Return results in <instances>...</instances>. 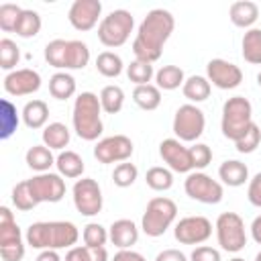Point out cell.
<instances>
[{
    "label": "cell",
    "mask_w": 261,
    "mask_h": 261,
    "mask_svg": "<svg viewBox=\"0 0 261 261\" xmlns=\"http://www.w3.org/2000/svg\"><path fill=\"white\" fill-rule=\"evenodd\" d=\"M173 29H175V18L169 10L153 8L151 12H147V16L141 20V24L137 29V37L133 41L135 59L155 63L161 57L163 45L171 37Z\"/></svg>",
    "instance_id": "cell-1"
},
{
    "label": "cell",
    "mask_w": 261,
    "mask_h": 261,
    "mask_svg": "<svg viewBox=\"0 0 261 261\" xmlns=\"http://www.w3.org/2000/svg\"><path fill=\"white\" fill-rule=\"evenodd\" d=\"M206 77L218 90H234L243 82V71L232 61L216 57V59H210L206 63Z\"/></svg>",
    "instance_id": "cell-16"
},
{
    "label": "cell",
    "mask_w": 261,
    "mask_h": 261,
    "mask_svg": "<svg viewBox=\"0 0 261 261\" xmlns=\"http://www.w3.org/2000/svg\"><path fill=\"white\" fill-rule=\"evenodd\" d=\"M214 230H216V241H218L222 251L239 253L245 249V245H247L245 220L237 212H222L216 218Z\"/></svg>",
    "instance_id": "cell-8"
},
{
    "label": "cell",
    "mask_w": 261,
    "mask_h": 261,
    "mask_svg": "<svg viewBox=\"0 0 261 261\" xmlns=\"http://www.w3.org/2000/svg\"><path fill=\"white\" fill-rule=\"evenodd\" d=\"M102 14V2L100 0H75L69 6L67 20L75 31H92Z\"/></svg>",
    "instance_id": "cell-18"
},
{
    "label": "cell",
    "mask_w": 261,
    "mask_h": 261,
    "mask_svg": "<svg viewBox=\"0 0 261 261\" xmlns=\"http://www.w3.org/2000/svg\"><path fill=\"white\" fill-rule=\"evenodd\" d=\"M24 161L37 173H45V171L51 169V165H55L53 151L49 147H45V145H33V147H29V151L24 155Z\"/></svg>",
    "instance_id": "cell-28"
},
{
    "label": "cell",
    "mask_w": 261,
    "mask_h": 261,
    "mask_svg": "<svg viewBox=\"0 0 261 261\" xmlns=\"http://www.w3.org/2000/svg\"><path fill=\"white\" fill-rule=\"evenodd\" d=\"M20 61V49L12 39H2L0 41V67L4 71H14Z\"/></svg>",
    "instance_id": "cell-39"
},
{
    "label": "cell",
    "mask_w": 261,
    "mask_h": 261,
    "mask_svg": "<svg viewBox=\"0 0 261 261\" xmlns=\"http://www.w3.org/2000/svg\"><path fill=\"white\" fill-rule=\"evenodd\" d=\"M133 102L141 110H157L161 104V90L155 84H145V86H135L133 90Z\"/></svg>",
    "instance_id": "cell-30"
},
{
    "label": "cell",
    "mask_w": 261,
    "mask_h": 261,
    "mask_svg": "<svg viewBox=\"0 0 261 261\" xmlns=\"http://www.w3.org/2000/svg\"><path fill=\"white\" fill-rule=\"evenodd\" d=\"M24 243L22 232L14 220V214L8 206L0 208V257L4 261H22L24 257Z\"/></svg>",
    "instance_id": "cell-9"
},
{
    "label": "cell",
    "mask_w": 261,
    "mask_h": 261,
    "mask_svg": "<svg viewBox=\"0 0 261 261\" xmlns=\"http://www.w3.org/2000/svg\"><path fill=\"white\" fill-rule=\"evenodd\" d=\"M181 92L190 100V104H198V102L208 100V96L212 92V84L208 82L206 75H190V77H186Z\"/></svg>",
    "instance_id": "cell-26"
},
{
    "label": "cell",
    "mask_w": 261,
    "mask_h": 261,
    "mask_svg": "<svg viewBox=\"0 0 261 261\" xmlns=\"http://www.w3.org/2000/svg\"><path fill=\"white\" fill-rule=\"evenodd\" d=\"M35 261H63V259L59 257V253H57V251L47 249V251H39V255L35 257Z\"/></svg>",
    "instance_id": "cell-50"
},
{
    "label": "cell",
    "mask_w": 261,
    "mask_h": 261,
    "mask_svg": "<svg viewBox=\"0 0 261 261\" xmlns=\"http://www.w3.org/2000/svg\"><path fill=\"white\" fill-rule=\"evenodd\" d=\"M82 239H84V245H88V247H104L110 241L108 228H104L100 222H88L84 226Z\"/></svg>",
    "instance_id": "cell-41"
},
{
    "label": "cell",
    "mask_w": 261,
    "mask_h": 261,
    "mask_svg": "<svg viewBox=\"0 0 261 261\" xmlns=\"http://www.w3.org/2000/svg\"><path fill=\"white\" fill-rule=\"evenodd\" d=\"M41 27H43V20H41V14L37 10H29V8H22L20 16H18V22L14 27V33L20 37V39H33L41 33Z\"/></svg>",
    "instance_id": "cell-32"
},
{
    "label": "cell",
    "mask_w": 261,
    "mask_h": 261,
    "mask_svg": "<svg viewBox=\"0 0 261 261\" xmlns=\"http://www.w3.org/2000/svg\"><path fill=\"white\" fill-rule=\"evenodd\" d=\"M55 167H57V173L61 177H67V179H77L82 177L86 165H84V159L82 155H77L75 151H59V155L55 157Z\"/></svg>",
    "instance_id": "cell-24"
},
{
    "label": "cell",
    "mask_w": 261,
    "mask_h": 261,
    "mask_svg": "<svg viewBox=\"0 0 261 261\" xmlns=\"http://www.w3.org/2000/svg\"><path fill=\"white\" fill-rule=\"evenodd\" d=\"M155 261H190V257L179 249H163L161 253H157Z\"/></svg>",
    "instance_id": "cell-48"
},
{
    "label": "cell",
    "mask_w": 261,
    "mask_h": 261,
    "mask_svg": "<svg viewBox=\"0 0 261 261\" xmlns=\"http://www.w3.org/2000/svg\"><path fill=\"white\" fill-rule=\"evenodd\" d=\"M77 86H75V77L67 71H55L49 77V94L55 100H69L75 94Z\"/></svg>",
    "instance_id": "cell-27"
},
{
    "label": "cell",
    "mask_w": 261,
    "mask_h": 261,
    "mask_svg": "<svg viewBox=\"0 0 261 261\" xmlns=\"http://www.w3.org/2000/svg\"><path fill=\"white\" fill-rule=\"evenodd\" d=\"M2 86H4V92L10 96H31L41 88V75L31 67L14 69L4 75Z\"/></svg>",
    "instance_id": "cell-19"
},
{
    "label": "cell",
    "mask_w": 261,
    "mask_h": 261,
    "mask_svg": "<svg viewBox=\"0 0 261 261\" xmlns=\"http://www.w3.org/2000/svg\"><path fill=\"white\" fill-rule=\"evenodd\" d=\"M243 59L251 65H261V29H249L241 41Z\"/></svg>",
    "instance_id": "cell-31"
},
{
    "label": "cell",
    "mask_w": 261,
    "mask_h": 261,
    "mask_svg": "<svg viewBox=\"0 0 261 261\" xmlns=\"http://www.w3.org/2000/svg\"><path fill=\"white\" fill-rule=\"evenodd\" d=\"M253 124V106L245 96H232L222 104L220 130L232 143L239 141Z\"/></svg>",
    "instance_id": "cell-5"
},
{
    "label": "cell",
    "mask_w": 261,
    "mask_h": 261,
    "mask_svg": "<svg viewBox=\"0 0 261 261\" xmlns=\"http://www.w3.org/2000/svg\"><path fill=\"white\" fill-rule=\"evenodd\" d=\"M45 61L59 69H84L90 63V47L77 39H53L45 45Z\"/></svg>",
    "instance_id": "cell-4"
},
{
    "label": "cell",
    "mask_w": 261,
    "mask_h": 261,
    "mask_svg": "<svg viewBox=\"0 0 261 261\" xmlns=\"http://www.w3.org/2000/svg\"><path fill=\"white\" fill-rule=\"evenodd\" d=\"M133 29H135V16L124 8H116L106 16H102L98 24V39L104 47L116 49L128 41Z\"/></svg>",
    "instance_id": "cell-7"
},
{
    "label": "cell",
    "mask_w": 261,
    "mask_h": 261,
    "mask_svg": "<svg viewBox=\"0 0 261 261\" xmlns=\"http://www.w3.org/2000/svg\"><path fill=\"white\" fill-rule=\"evenodd\" d=\"M257 84H259V88H261V71L257 73Z\"/></svg>",
    "instance_id": "cell-52"
},
{
    "label": "cell",
    "mask_w": 261,
    "mask_h": 261,
    "mask_svg": "<svg viewBox=\"0 0 261 261\" xmlns=\"http://www.w3.org/2000/svg\"><path fill=\"white\" fill-rule=\"evenodd\" d=\"M173 237L181 245H202L212 237V222L206 216H186L173 226Z\"/></svg>",
    "instance_id": "cell-15"
},
{
    "label": "cell",
    "mask_w": 261,
    "mask_h": 261,
    "mask_svg": "<svg viewBox=\"0 0 261 261\" xmlns=\"http://www.w3.org/2000/svg\"><path fill=\"white\" fill-rule=\"evenodd\" d=\"M247 200H249L253 206L261 208V171H259V173H255V175L249 179V188H247Z\"/></svg>",
    "instance_id": "cell-47"
},
{
    "label": "cell",
    "mask_w": 261,
    "mask_h": 261,
    "mask_svg": "<svg viewBox=\"0 0 261 261\" xmlns=\"http://www.w3.org/2000/svg\"><path fill=\"white\" fill-rule=\"evenodd\" d=\"M218 177L228 188H239L249 181V167L239 159H226L218 167Z\"/></svg>",
    "instance_id": "cell-22"
},
{
    "label": "cell",
    "mask_w": 261,
    "mask_h": 261,
    "mask_svg": "<svg viewBox=\"0 0 261 261\" xmlns=\"http://www.w3.org/2000/svg\"><path fill=\"white\" fill-rule=\"evenodd\" d=\"M137 177H139V169L135 163H128V161L118 163L112 171V181L118 188H130L137 181Z\"/></svg>",
    "instance_id": "cell-42"
},
{
    "label": "cell",
    "mask_w": 261,
    "mask_h": 261,
    "mask_svg": "<svg viewBox=\"0 0 261 261\" xmlns=\"http://www.w3.org/2000/svg\"><path fill=\"white\" fill-rule=\"evenodd\" d=\"M255 261H261V251H259V253L255 255Z\"/></svg>",
    "instance_id": "cell-54"
},
{
    "label": "cell",
    "mask_w": 261,
    "mask_h": 261,
    "mask_svg": "<svg viewBox=\"0 0 261 261\" xmlns=\"http://www.w3.org/2000/svg\"><path fill=\"white\" fill-rule=\"evenodd\" d=\"M96 69L104 77H118L122 73V69H124V63H122V59H120L118 53H114V51H102L96 57Z\"/></svg>",
    "instance_id": "cell-34"
},
{
    "label": "cell",
    "mask_w": 261,
    "mask_h": 261,
    "mask_svg": "<svg viewBox=\"0 0 261 261\" xmlns=\"http://www.w3.org/2000/svg\"><path fill=\"white\" fill-rule=\"evenodd\" d=\"M20 116H22V122H24L27 128H33V130L45 128L47 126V120H49V106H47V102H43L39 98L29 100L22 106Z\"/></svg>",
    "instance_id": "cell-23"
},
{
    "label": "cell",
    "mask_w": 261,
    "mask_h": 261,
    "mask_svg": "<svg viewBox=\"0 0 261 261\" xmlns=\"http://www.w3.org/2000/svg\"><path fill=\"white\" fill-rule=\"evenodd\" d=\"M135 151L133 141L126 135H112V137H104L94 145V157L108 165V163H124L130 159Z\"/></svg>",
    "instance_id": "cell-14"
},
{
    "label": "cell",
    "mask_w": 261,
    "mask_h": 261,
    "mask_svg": "<svg viewBox=\"0 0 261 261\" xmlns=\"http://www.w3.org/2000/svg\"><path fill=\"white\" fill-rule=\"evenodd\" d=\"M184 82H186L184 69L177 65H161L155 71V86L159 90L171 92V90H177L179 86H184Z\"/></svg>",
    "instance_id": "cell-29"
},
{
    "label": "cell",
    "mask_w": 261,
    "mask_h": 261,
    "mask_svg": "<svg viewBox=\"0 0 261 261\" xmlns=\"http://www.w3.org/2000/svg\"><path fill=\"white\" fill-rule=\"evenodd\" d=\"M102 104L100 96L94 92H82L73 100V110H71V124L75 135L82 141H98V137L104 130L102 122Z\"/></svg>",
    "instance_id": "cell-3"
},
{
    "label": "cell",
    "mask_w": 261,
    "mask_h": 261,
    "mask_svg": "<svg viewBox=\"0 0 261 261\" xmlns=\"http://www.w3.org/2000/svg\"><path fill=\"white\" fill-rule=\"evenodd\" d=\"M228 18L234 27L239 29H253V24L257 22L259 18V6L251 0H239V2H232L230 8H228Z\"/></svg>",
    "instance_id": "cell-21"
},
{
    "label": "cell",
    "mask_w": 261,
    "mask_h": 261,
    "mask_svg": "<svg viewBox=\"0 0 261 261\" xmlns=\"http://www.w3.org/2000/svg\"><path fill=\"white\" fill-rule=\"evenodd\" d=\"M206 128V116L196 104H181L173 116V135L181 143H196Z\"/></svg>",
    "instance_id": "cell-10"
},
{
    "label": "cell",
    "mask_w": 261,
    "mask_h": 261,
    "mask_svg": "<svg viewBox=\"0 0 261 261\" xmlns=\"http://www.w3.org/2000/svg\"><path fill=\"white\" fill-rule=\"evenodd\" d=\"M190 157H192V167L194 171H202L204 167L210 165L212 161V149L206 143H194L190 147Z\"/></svg>",
    "instance_id": "cell-45"
},
{
    "label": "cell",
    "mask_w": 261,
    "mask_h": 261,
    "mask_svg": "<svg viewBox=\"0 0 261 261\" xmlns=\"http://www.w3.org/2000/svg\"><path fill=\"white\" fill-rule=\"evenodd\" d=\"M63 261H108V251L106 247L75 245L65 253Z\"/></svg>",
    "instance_id": "cell-36"
},
{
    "label": "cell",
    "mask_w": 261,
    "mask_h": 261,
    "mask_svg": "<svg viewBox=\"0 0 261 261\" xmlns=\"http://www.w3.org/2000/svg\"><path fill=\"white\" fill-rule=\"evenodd\" d=\"M0 106H2V112H0V139L6 141V139H10V137L16 133L20 118H18L16 106H14L8 98H4Z\"/></svg>",
    "instance_id": "cell-33"
},
{
    "label": "cell",
    "mask_w": 261,
    "mask_h": 261,
    "mask_svg": "<svg viewBox=\"0 0 261 261\" xmlns=\"http://www.w3.org/2000/svg\"><path fill=\"white\" fill-rule=\"evenodd\" d=\"M228 261H245L243 257H232V259H228Z\"/></svg>",
    "instance_id": "cell-53"
},
{
    "label": "cell",
    "mask_w": 261,
    "mask_h": 261,
    "mask_svg": "<svg viewBox=\"0 0 261 261\" xmlns=\"http://www.w3.org/2000/svg\"><path fill=\"white\" fill-rule=\"evenodd\" d=\"M77 239H80V230L69 220H39L33 222L24 232L27 245L39 251L71 249L75 247Z\"/></svg>",
    "instance_id": "cell-2"
},
{
    "label": "cell",
    "mask_w": 261,
    "mask_h": 261,
    "mask_svg": "<svg viewBox=\"0 0 261 261\" xmlns=\"http://www.w3.org/2000/svg\"><path fill=\"white\" fill-rule=\"evenodd\" d=\"M71 198H73L75 210L82 216H96L102 212V206H104L102 190H100V184L92 177L75 179L71 188Z\"/></svg>",
    "instance_id": "cell-11"
},
{
    "label": "cell",
    "mask_w": 261,
    "mask_h": 261,
    "mask_svg": "<svg viewBox=\"0 0 261 261\" xmlns=\"http://www.w3.org/2000/svg\"><path fill=\"white\" fill-rule=\"evenodd\" d=\"M259 143H261V128H259L257 122H253V124L247 128V133H245L239 141H234V147H237L239 153L249 155V153H253V151L259 147Z\"/></svg>",
    "instance_id": "cell-43"
},
{
    "label": "cell",
    "mask_w": 261,
    "mask_h": 261,
    "mask_svg": "<svg viewBox=\"0 0 261 261\" xmlns=\"http://www.w3.org/2000/svg\"><path fill=\"white\" fill-rule=\"evenodd\" d=\"M175 216H177V204L171 198L155 196L147 202V208L141 218V230L147 237L157 239L165 234V230L175 222Z\"/></svg>",
    "instance_id": "cell-6"
},
{
    "label": "cell",
    "mask_w": 261,
    "mask_h": 261,
    "mask_svg": "<svg viewBox=\"0 0 261 261\" xmlns=\"http://www.w3.org/2000/svg\"><path fill=\"white\" fill-rule=\"evenodd\" d=\"M251 237H253V241L257 245H261V214L255 216L253 222H251Z\"/></svg>",
    "instance_id": "cell-51"
},
{
    "label": "cell",
    "mask_w": 261,
    "mask_h": 261,
    "mask_svg": "<svg viewBox=\"0 0 261 261\" xmlns=\"http://www.w3.org/2000/svg\"><path fill=\"white\" fill-rule=\"evenodd\" d=\"M184 190L192 200L202 204H218L224 196L222 184L204 171H190L184 181Z\"/></svg>",
    "instance_id": "cell-12"
},
{
    "label": "cell",
    "mask_w": 261,
    "mask_h": 261,
    "mask_svg": "<svg viewBox=\"0 0 261 261\" xmlns=\"http://www.w3.org/2000/svg\"><path fill=\"white\" fill-rule=\"evenodd\" d=\"M27 184L37 204H43V202L55 204V202H61L65 196V179L59 173H51V171L37 173L31 179H27Z\"/></svg>",
    "instance_id": "cell-13"
},
{
    "label": "cell",
    "mask_w": 261,
    "mask_h": 261,
    "mask_svg": "<svg viewBox=\"0 0 261 261\" xmlns=\"http://www.w3.org/2000/svg\"><path fill=\"white\" fill-rule=\"evenodd\" d=\"M159 155H161L165 167H169L175 173H190V171H194L192 157H190V147H186L175 137L163 139L159 143Z\"/></svg>",
    "instance_id": "cell-17"
},
{
    "label": "cell",
    "mask_w": 261,
    "mask_h": 261,
    "mask_svg": "<svg viewBox=\"0 0 261 261\" xmlns=\"http://www.w3.org/2000/svg\"><path fill=\"white\" fill-rule=\"evenodd\" d=\"M108 237H110V243L114 247L133 249V245H137V241H139V226L130 218H118L110 224Z\"/></svg>",
    "instance_id": "cell-20"
},
{
    "label": "cell",
    "mask_w": 261,
    "mask_h": 261,
    "mask_svg": "<svg viewBox=\"0 0 261 261\" xmlns=\"http://www.w3.org/2000/svg\"><path fill=\"white\" fill-rule=\"evenodd\" d=\"M190 261H222L220 259V251L208 245H198L192 253H190Z\"/></svg>",
    "instance_id": "cell-46"
},
{
    "label": "cell",
    "mask_w": 261,
    "mask_h": 261,
    "mask_svg": "<svg viewBox=\"0 0 261 261\" xmlns=\"http://www.w3.org/2000/svg\"><path fill=\"white\" fill-rule=\"evenodd\" d=\"M41 139H43V145L49 147L51 151H63L69 145L71 133H69V128L63 122H49L43 128Z\"/></svg>",
    "instance_id": "cell-25"
},
{
    "label": "cell",
    "mask_w": 261,
    "mask_h": 261,
    "mask_svg": "<svg viewBox=\"0 0 261 261\" xmlns=\"http://www.w3.org/2000/svg\"><path fill=\"white\" fill-rule=\"evenodd\" d=\"M20 12H22V8L18 4H10V2L2 4L0 6V29L4 33H14V27L18 22Z\"/></svg>",
    "instance_id": "cell-44"
},
{
    "label": "cell",
    "mask_w": 261,
    "mask_h": 261,
    "mask_svg": "<svg viewBox=\"0 0 261 261\" xmlns=\"http://www.w3.org/2000/svg\"><path fill=\"white\" fill-rule=\"evenodd\" d=\"M145 181L151 190L155 192H165L173 186V171L169 167H161V165H155L147 171L145 175Z\"/></svg>",
    "instance_id": "cell-37"
},
{
    "label": "cell",
    "mask_w": 261,
    "mask_h": 261,
    "mask_svg": "<svg viewBox=\"0 0 261 261\" xmlns=\"http://www.w3.org/2000/svg\"><path fill=\"white\" fill-rule=\"evenodd\" d=\"M12 204H14V208L20 210V212H29V210H33L35 206H39V204L35 202L31 190H29L27 179H24V181H18V184L12 188Z\"/></svg>",
    "instance_id": "cell-40"
},
{
    "label": "cell",
    "mask_w": 261,
    "mask_h": 261,
    "mask_svg": "<svg viewBox=\"0 0 261 261\" xmlns=\"http://www.w3.org/2000/svg\"><path fill=\"white\" fill-rule=\"evenodd\" d=\"M126 75L135 86H145V84H151V80L155 77V69H153V63L135 59L130 61V65H126Z\"/></svg>",
    "instance_id": "cell-38"
},
{
    "label": "cell",
    "mask_w": 261,
    "mask_h": 261,
    "mask_svg": "<svg viewBox=\"0 0 261 261\" xmlns=\"http://www.w3.org/2000/svg\"><path fill=\"white\" fill-rule=\"evenodd\" d=\"M112 261H147V259L133 249H118V253H114Z\"/></svg>",
    "instance_id": "cell-49"
},
{
    "label": "cell",
    "mask_w": 261,
    "mask_h": 261,
    "mask_svg": "<svg viewBox=\"0 0 261 261\" xmlns=\"http://www.w3.org/2000/svg\"><path fill=\"white\" fill-rule=\"evenodd\" d=\"M100 104L106 114H118L124 106V90L120 86H104L100 92Z\"/></svg>",
    "instance_id": "cell-35"
}]
</instances>
